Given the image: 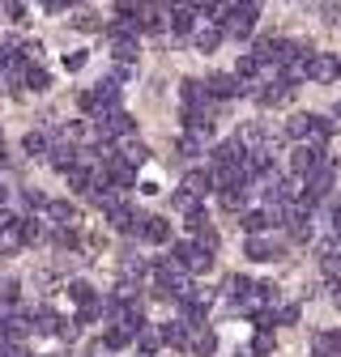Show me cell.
I'll return each mask as SVG.
<instances>
[{
    "label": "cell",
    "instance_id": "cell-34",
    "mask_svg": "<svg viewBox=\"0 0 341 357\" xmlns=\"http://www.w3.org/2000/svg\"><path fill=\"white\" fill-rule=\"evenodd\" d=\"M119 158H124V162H128V166H133V170H137V166H145V162H150V149H145V145H141V141H128V145H124V153H119Z\"/></svg>",
    "mask_w": 341,
    "mask_h": 357
},
{
    "label": "cell",
    "instance_id": "cell-7",
    "mask_svg": "<svg viewBox=\"0 0 341 357\" xmlns=\"http://www.w3.org/2000/svg\"><path fill=\"white\" fill-rule=\"evenodd\" d=\"M43 226H56V230H64V226H73L77 230V204H68V200H48L43 204Z\"/></svg>",
    "mask_w": 341,
    "mask_h": 357
},
{
    "label": "cell",
    "instance_id": "cell-31",
    "mask_svg": "<svg viewBox=\"0 0 341 357\" xmlns=\"http://www.w3.org/2000/svg\"><path fill=\"white\" fill-rule=\"evenodd\" d=\"M22 85H26V89H34V94H43V89L52 85V77H48V68L30 64V68H26V77H22Z\"/></svg>",
    "mask_w": 341,
    "mask_h": 357
},
{
    "label": "cell",
    "instance_id": "cell-19",
    "mask_svg": "<svg viewBox=\"0 0 341 357\" xmlns=\"http://www.w3.org/2000/svg\"><path fill=\"white\" fill-rule=\"evenodd\" d=\"M141 213L137 208H128L124 200L115 204V208H107V221H111V230H119V234H133V221H137Z\"/></svg>",
    "mask_w": 341,
    "mask_h": 357
},
{
    "label": "cell",
    "instance_id": "cell-13",
    "mask_svg": "<svg viewBox=\"0 0 341 357\" xmlns=\"http://www.w3.org/2000/svg\"><path fill=\"white\" fill-rule=\"evenodd\" d=\"M48 162H52L60 174H68V170L77 166V145H68V141H56V145L48 149Z\"/></svg>",
    "mask_w": 341,
    "mask_h": 357
},
{
    "label": "cell",
    "instance_id": "cell-17",
    "mask_svg": "<svg viewBox=\"0 0 341 357\" xmlns=\"http://www.w3.org/2000/svg\"><path fill=\"white\" fill-rule=\"evenodd\" d=\"M137 238H145V243H170V221L166 217H145Z\"/></svg>",
    "mask_w": 341,
    "mask_h": 357
},
{
    "label": "cell",
    "instance_id": "cell-23",
    "mask_svg": "<svg viewBox=\"0 0 341 357\" xmlns=\"http://www.w3.org/2000/svg\"><path fill=\"white\" fill-rule=\"evenodd\" d=\"M180 192H188V196L205 200V196L213 192V183H209V170H188V174H184V188H180Z\"/></svg>",
    "mask_w": 341,
    "mask_h": 357
},
{
    "label": "cell",
    "instance_id": "cell-6",
    "mask_svg": "<svg viewBox=\"0 0 341 357\" xmlns=\"http://www.w3.org/2000/svg\"><path fill=\"white\" fill-rule=\"evenodd\" d=\"M261 107H286L290 98H294V85H286V81H265V85H256V94H252Z\"/></svg>",
    "mask_w": 341,
    "mask_h": 357
},
{
    "label": "cell",
    "instance_id": "cell-24",
    "mask_svg": "<svg viewBox=\"0 0 341 357\" xmlns=\"http://www.w3.org/2000/svg\"><path fill=\"white\" fill-rule=\"evenodd\" d=\"M22 149L30 153V158H48V149H52V137L43 128H34V132H26L22 137Z\"/></svg>",
    "mask_w": 341,
    "mask_h": 357
},
{
    "label": "cell",
    "instance_id": "cell-8",
    "mask_svg": "<svg viewBox=\"0 0 341 357\" xmlns=\"http://www.w3.org/2000/svg\"><path fill=\"white\" fill-rule=\"evenodd\" d=\"M184 349H188L192 357H213V349H218V336H213V328H192Z\"/></svg>",
    "mask_w": 341,
    "mask_h": 357
},
{
    "label": "cell",
    "instance_id": "cell-1",
    "mask_svg": "<svg viewBox=\"0 0 341 357\" xmlns=\"http://www.w3.org/2000/svg\"><path fill=\"white\" fill-rule=\"evenodd\" d=\"M256 17H261V5H222V13H218V30H222V38H247L252 30H256Z\"/></svg>",
    "mask_w": 341,
    "mask_h": 357
},
{
    "label": "cell",
    "instance_id": "cell-39",
    "mask_svg": "<svg viewBox=\"0 0 341 357\" xmlns=\"http://www.w3.org/2000/svg\"><path fill=\"white\" fill-rule=\"evenodd\" d=\"M73 26H77V30H103V17H99L94 9H81V13L73 17Z\"/></svg>",
    "mask_w": 341,
    "mask_h": 357
},
{
    "label": "cell",
    "instance_id": "cell-40",
    "mask_svg": "<svg viewBox=\"0 0 341 357\" xmlns=\"http://www.w3.org/2000/svg\"><path fill=\"white\" fill-rule=\"evenodd\" d=\"M286 234H290V243H312V221H290Z\"/></svg>",
    "mask_w": 341,
    "mask_h": 357
},
{
    "label": "cell",
    "instance_id": "cell-49",
    "mask_svg": "<svg viewBox=\"0 0 341 357\" xmlns=\"http://www.w3.org/2000/svg\"><path fill=\"white\" fill-rule=\"evenodd\" d=\"M312 357H316V353H312Z\"/></svg>",
    "mask_w": 341,
    "mask_h": 357
},
{
    "label": "cell",
    "instance_id": "cell-5",
    "mask_svg": "<svg viewBox=\"0 0 341 357\" xmlns=\"http://www.w3.org/2000/svg\"><path fill=\"white\" fill-rule=\"evenodd\" d=\"M103 178H107V188H115V192H119V188H137V170L128 166L119 153L103 162Z\"/></svg>",
    "mask_w": 341,
    "mask_h": 357
},
{
    "label": "cell",
    "instance_id": "cell-48",
    "mask_svg": "<svg viewBox=\"0 0 341 357\" xmlns=\"http://www.w3.org/2000/svg\"><path fill=\"white\" fill-rule=\"evenodd\" d=\"M0 149H5V137H0Z\"/></svg>",
    "mask_w": 341,
    "mask_h": 357
},
{
    "label": "cell",
    "instance_id": "cell-4",
    "mask_svg": "<svg viewBox=\"0 0 341 357\" xmlns=\"http://www.w3.org/2000/svg\"><path fill=\"white\" fill-rule=\"evenodd\" d=\"M333 132H337V119H328V115H312V111H307V132H303V141H298V145L324 149V145L333 141Z\"/></svg>",
    "mask_w": 341,
    "mask_h": 357
},
{
    "label": "cell",
    "instance_id": "cell-29",
    "mask_svg": "<svg viewBox=\"0 0 341 357\" xmlns=\"http://www.w3.org/2000/svg\"><path fill=\"white\" fill-rule=\"evenodd\" d=\"M218 200H222L226 213H243L247 208V188H226V192H218Z\"/></svg>",
    "mask_w": 341,
    "mask_h": 357
},
{
    "label": "cell",
    "instance_id": "cell-47",
    "mask_svg": "<svg viewBox=\"0 0 341 357\" xmlns=\"http://www.w3.org/2000/svg\"><path fill=\"white\" fill-rule=\"evenodd\" d=\"M333 306L341 310V285H333Z\"/></svg>",
    "mask_w": 341,
    "mask_h": 357
},
{
    "label": "cell",
    "instance_id": "cell-16",
    "mask_svg": "<svg viewBox=\"0 0 341 357\" xmlns=\"http://www.w3.org/2000/svg\"><path fill=\"white\" fill-rule=\"evenodd\" d=\"M107 38H111V47H119V43H137L141 38V26L115 17V22H107Z\"/></svg>",
    "mask_w": 341,
    "mask_h": 357
},
{
    "label": "cell",
    "instance_id": "cell-3",
    "mask_svg": "<svg viewBox=\"0 0 341 357\" xmlns=\"http://www.w3.org/2000/svg\"><path fill=\"white\" fill-rule=\"evenodd\" d=\"M201 85H205L209 102H231V98H239V94H243V85H239L231 73H209Z\"/></svg>",
    "mask_w": 341,
    "mask_h": 357
},
{
    "label": "cell",
    "instance_id": "cell-9",
    "mask_svg": "<svg viewBox=\"0 0 341 357\" xmlns=\"http://www.w3.org/2000/svg\"><path fill=\"white\" fill-rule=\"evenodd\" d=\"M166 26H170V34H192V30H196L192 5H170V9H166Z\"/></svg>",
    "mask_w": 341,
    "mask_h": 357
},
{
    "label": "cell",
    "instance_id": "cell-27",
    "mask_svg": "<svg viewBox=\"0 0 341 357\" xmlns=\"http://www.w3.org/2000/svg\"><path fill=\"white\" fill-rule=\"evenodd\" d=\"M188 243H192L196 251H205V255H213V251H218V243H222V238H218V230H213V226H201V230H196V234H192Z\"/></svg>",
    "mask_w": 341,
    "mask_h": 357
},
{
    "label": "cell",
    "instance_id": "cell-20",
    "mask_svg": "<svg viewBox=\"0 0 341 357\" xmlns=\"http://www.w3.org/2000/svg\"><path fill=\"white\" fill-rule=\"evenodd\" d=\"M133 332L137 328H128V324H107V332H103V349H128V344H133Z\"/></svg>",
    "mask_w": 341,
    "mask_h": 357
},
{
    "label": "cell",
    "instance_id": "cell-28",
    "mask_svg": "<svg viewBox=\"0 0 341 357\" xmlns=\"http://www.w3.org/2000/svg\"><path fill=\"white\" fill-rule=\"evenodd\" d=\"M277 349V336H273V328H256V336H252V353L256 357H269Z\"/></svg>",
    "mask_w": 341,
    "mask_h": 357
},
{
    "label": "cell",
    "instance_id": "cell-42",
    "mask_svg": "<svg viewBox=\"0 0 341 357\" xmlns=\"http://www.w3.org/2000/svg\"><path fill=\"white\" fill-rule=\"evenodd\" d=\"M22 200H26V208H30V213H38L43 204H48V196H43L38 188H26V192H22Z\"/></svg>",
    "mask_w": 341,
    "mask_h": 357
},
{
    "label": "cell",
    "instance_id": "cell-11",
    "mask_svg": "<svg viewBox=\"0 0 341 357\" xmlns=\"http://www.w3.org/2000/svg\"><path fill=\"white\" fill-rule=\"evenodd\" d=\"M320 273H324L333 285H341V243H324V247H320Z\"/></svg>",
    "mask_w": 341,
    "mask_h": 357
},
{
    "label": "cell",
    "instance_id": "cell-37",
    "mask_svg": "<svg viewBox=\"0 0 341 357\" xmlns=\"http://www.w3.org/2000/svg\"><path fill=\"white\" fill-rule=\"evenodd\" d=\"M252 285H256V281H247V277H239V273H235V277L226 281V298H231V306H235V302H239V298H243Z\"/></svg>",
    "mask_w": 341,
    "mask_h": 357
},
{
    "label": "cell",
    "instance_id": "cell-35",
    "mask_svg": "<svg viewBox=\"0 0 341 357\" xmlns=\"http://www.w3.org/2000/svg\"><path fill=\"white\" fill-rule=\"evenodd\" d=\"M0 251H22V230H17V221H9L5 230H0Z\"/></svg>",
    "mask_w": 341,
    "mask_h": 357
},
{
    "label": "cell",
    "instance_id": "cell-14",
    "mask_svg": "<svg viewBox=\"0 0 341 357\" xmlns=\"http://www.w3.org/2000/svg\"><path fill=\"white\" fill-rule=\"evenodd\" d=\"M145 273H150V264H145L141 255H124V259H119V281L141 285V281H145Z\"/></svg>",
    "mask_w": 341,
    "mask_h": 357
},
{
    "label": "cell",
    "instance_id": "cell-46",
    "mask_svg": "<svg viewBox=\"0 0 341 357\" xmlns=\"http://www.w3.org/2000/svg\"><path fill=\"white\" fill-rule=\"evenodd\" d=\"M5 200H9V183L0 178V208H5Z\"/></svg>",
    "mask_w": 341,
    "mask_h": 357
},
{
    "label": "cell",
    "instance_id": "cell-38",
    "mask_svg": "<svg viewBox=\"0 0 341 357\" xmlns=\"http://www.w3.org/2000/svg\"><path fill=\"white\" fill-rule=\"evenodd\" d=\"M196 153H205V141L192 137V132H184L180 137V158H196Z\"/></svg>",
    "mask_w": 341,
    "mask_h": 357
},
{
    "label": "cell",
    "instance_id": "cell-41",
    "mask_svg": "<svg viewBox=\"0 0 341 357\" xmlns=\"http://www.w3.org/2000/svg\"><path fill=\"white\" fill-rule=\"evenodd\" d=\"M273 319H277V324H298V306H294V302H277Z\"/></svg>",
    "mask_w": 341,
    "mask_h": 357
},
{
    "label": "cell",
    "instance_id": "cell-33",
    "mask_svg": "<svg viewBox=\"0 0 341 357\" xmlns=\"http://www.w3.org/2000/svg\"><path fill=\"white\" fill-rule=\"evenodd\" d=\"M239 226L247 230V238H252V234H265V217H261V208H243V213H239Z\"/></svg>",
    "mask_w": 341,
    "mask_h": 357
},
{
    "label": "cell",
    "instance_id": "cell-30",
    "mask_svg": "<svg viewBox=\"0 0 341 357\" xmlns=\"http://www.w3.org/2000/svg\"><path fill=\"white\" fill-rule=\"evenodd\" d=\"M64 294H68V298H73L77 306H85V302H90V298H94V285H90V281H85V277H73V281L64 285Z\"/></svg>",
    "mask_w": 341,
    "mask_h": 357
},
{
    "label": "cell",
    "instance_id": "cell-44",
    "mask_svg": "<svg viewBox=\"0 0 341 357\" xmlns=\"http://www.w3.org/2000/svg\"><path fill=\"white\" fill-rule=\"evenodd\" d=\"M56 336H60V340H68V344H73V340H77V336H81V328H77V324H73V319H60V328H56Z\"/></svg>",
    "mask_w": 341,
    "mask_h": 357
},
{
    "label": "cell",
    "instance_id": "cell-45",
    "mask_svg": "<svg viewBox=\"0 0 341 357\" xmlns=\"http://www.w3.org/2000/svg\"><path fill=\"white\" fill-rule=\"evenodd\" d=\"M5 13H9L13 22H26V13H30V9L22 5V0H9V5H5Z\"/></svg>",
    "mask_w": 341,
    "mask_h": 357
},
{
    "label": "cell",
    "instance_id": "cell-32",
    "mask_svg": "<svg viewBox=\"0 0 341 357\" xmlns=\"http://www.w3.org/2000/svg\"><path fill=\"white\" fill-rule=\"evenodd\" d=\"M94 319H103V294H94L90 302H85V306L77 310V319H73V324L81 328V324H94Z\"/></svg>",
    "mask_w": 341,
    "mask_h": 357
},
{
    "label": "cell",
    "instance_id": "cell-22",
    "mask_svg": "<svg viewBox=\"0 0 341 357\" xmlns=\"http://www.w3.org/2000/svg\"><path fill=\"white\" fill-rule=\"evenodd\" d=\"M218 43H222V30H218V26H196V30H192V47L205 52V56L218 52Z\"/></svg>",
    "mask_w": 341,
    "mask_h": 357
},
{
    "label": "cell",
    "instance_id": "cell-12",
    "mask_svg": "<svg viewBox=\"0 0 341 357\" xmlns=\"http://www.w3.org/2000/svg\"><path fill=\"white\" fill-rule=\"evenodd\" d=\"M133 344H137V353H141V357H154V353L162 349V336H158V324H141V328L133 332Z\"/></svg>",
    "mask_w": 341,
    "mask_h": 357
},
{
    "label": "cell",
    "instance_id": "cell-10",
    "mask_svg": "<svg viewBox=\"0 0 341 357\" xmlns=\"http://www.w3.org/2000/svg\"><path fill=\"white\" fill-rule=\"evenodd\" d=\"M243 251H247V259H256V264H265V259H277V255H282V247H277L269 234H252Z\"/></svg>",
    "mask_w": 341,
    "mask_h": 357
},
{
    "label": "cell",
    "instance_id": "cell-26",
    "mask_svg": "<svg viewBox=\"0 0 341 357\" xmlns=\"http://www.w3.org/2000/svg\"><path fill=\"white\" fill-rule=\"evenodd\" d=\"M64 178H68V188H73V192H90V183H94V170L85 166V162H77V166H73Z\"/></svg>",
    "mask_w": 341,
    "mask_h": 357
},
{
    "label": "cell",
    "instance_id": "cell-43",
    "mask_svg": "<svg viewBox=\"0 0 341 357\" xmlns=\"http://www.w3.org/2000/svg\"><path fill=\"white\" fill-rule=\"evenodd\" d=\"M85 60H90L85 52H64V73H81V68H85Z\"/></svg>",
    "mask_w": 341,
    "mask_h": 357
},
{
    "label": "cell",
    "instance_id": "cell-36",
    "mask_svg": "<svg viewBox=\"0 0 341 357\" xmlns=\"http://www.w3.org/2000/svg\"><path fill=\"white\" fill-rule=\"evenodd\" d=\"M170 204H175L184 217H192V213H201V208H205V204H201L196 196H188V192H175V196H170Z\"/></svg>",
    "mask_w": 341,
    "mask_h": 357
},
{
    "label": "cell",
    "instance_id": "cell-15",
    "mask_svg": "<svg viewBox=\"0 0 341 357\" xmlns=\"http://www.w3.org/2000/svg\"><path fill=\"white\" fill-rule=\"evenodd\" d=\"M30 328L38 332V336H56V328H60V315L52 306H38V310H30Z\"/></svg>",
    "mask_w": 341,
    "mask_h": 357
},
{
    "label": "cell",
    "instance_id": "cell-25",
    "mask_svg": "<svg viewBox=\"0 0 341 357\" xmlns=\"http://www.w3.org/2000/svg\"><path fill=\"white\" fill-rule=\"evenodd\" d=\"M312 349H316V357H341V332H316Z\"/></svg>",
    "mask_w": 341,
    "mask_h": 357
},
{
    "label": "cell",
    "instance_id": "cell-2",
    "mask_svg": "<svg viewBox=\"0 0 341 357\" xmlns=\"http://www.w3.org/2000/svg\"><path fill=\"white\" fill-rule=\"evenodd\" d=\"M337 77H341V56H333V52H312V56H307V81L328 85V81H337Z\"/></svg>",
    "mask_w": 341,
    "mask_h": 357
},
{
    "label": "cell",
    "instance_id": "cell-18",
    "mask_svg": "<svg viewBox=\"0 0 341 357\" xmlns=\"http://www.w3.org/2000/svg\"><path fill=\"white\" fill-rule=\"evenodd\" d=\"M188 324L184 319H170V324H158V336H162V344H170V349H184L188 344Z\"/></svg>",
    "mask_w": 341,
    "mask_h": 357
},
{
    "label": "cell",
    "instance_id": "cell-21",
    "mask_svg": "<svg viewBox=\"0 0 341 357\" xmlns=\"http://www.w3.org/2000/svg\"><path fill=\"white\" fill-rule=\"evenodd\" d=\"M17 230H22V247H34L48 238V226H43V217H17Z\"/></svg>",
    "mask_w": 341,
    "mask_h": 357
}]
</instances>
